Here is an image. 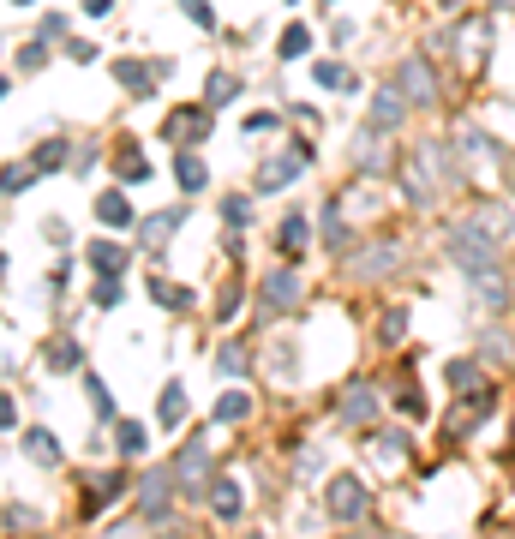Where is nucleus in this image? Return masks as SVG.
I'll return each instance as SVG.
<instances>
[{
    "mask_svg": "<svg viewBox=\"0 0 515 539\" xmlns=\"http://www.w3.org/2000/svg\"><path fill=\"white\" fill-rule=\"evenodd\" d=\"M114 78H120V84H126L138 102L150 96V66H132V60H120V66H114Z\"/></svg>",
    "mask_w": 515,
    "mask_h": 539,
    "instance_id": "nucleus-25",
    "label": "nucleus"
},
{
    "mask_svg": "<svg viewBox=\"0 0 515 539\" xmlns=\"http://www.w3.org/2000/svg\"><path fill=\"white\" fill-rule=\"evenodd\" d=\"M294 300H300V276H294V270L264 276V306H270V312H288Z\"/></svg>",
    "mask_w": 515,
    "mask_h": 539,
    "instance_id": "nucleus-7",
    "label": "nucleus"
},
{
    "mask_svg": "<svg viewBox=\"0 0 515 539\" xmlns=\"http://www.w3.org/2000/svg\"><path fill=\"white\" fill-rule=\"evenodd\" d=\"M324 240H330V246H348V222H342V204H324Z\"/></svg>",
    "mask_w": 515,
    "mask_h": 539,
    "instance_id": "nucleus-31",
    "label": "nucleus"
},
{
    "mask_svg": "<svg viewBox=\"0 0 515 539\" xmlns=\"http://www.w3.org/2000/svg\"><path fill=\"white\" fill-rule=\"evenodd\" d=\"M246 132H276V114H246Z\"/></svg>",
    "mask_w": 515,
    "mask_h": 539,
    "instance_id": "nucleus-43",
    "label": "nucleus"
},
{
    "mask_svg": "<svg viewBox=\"0 0 515 539\" xmlns=\"http://www.w3.org/2000/svg\"><path fill=\"white\" fill-rule=\"evenodd\" d=\"M90 264H96V276H120V270L132 264V252H126L120 240H96V246H90Z\"/></svg>",
    "mask_w": 515,
    "mask_h": 539,
    "instance_id": "nucleus-10",
    "label": "nucleus"
},
{
    "mask_svg": "<svg viewBox=\"0 0 515 539\" xmlns=\"http://www.w3.org/2000/svg\"><path fill=\"white\" fill-rule=\"evenodd\" d=\"M96 306H102V312L120 306V276H102V282H96Z\"/></svg>",
    "mask_w": 515,
    "mask_h": 539,
    "instance_id": "nucleus-34",
    "label": "nucleus"
},
{
    "mask_svg": "<svg viewBox=\"0 0 515 539\" xmlns=\"http://www.w3.org/2000/svg\"><path fill=\"white\" fill-rule=\"evenodd\" d=\"M312 162V144H294V156H270L264 168H258V192H276V186H288L300 168Z\"/></svg>",
    "mask_w": 515,
    "mask_h": 539,
    "instance_id": "nucleus-6",
    "label": "nucleus"
},
{
    "mask_svg": "<svg viewBox=\"0 0 515 539\" xmlns=\"http://www.w3.org/2000/svg\"><path fill=\"white\" fill-rule=\"evenodd\" d=\"M396 90L414 96V108H432V102H438V84H432V72H426L420 54H408V60L396 66Z\"/></svg>",
    "mask_w": 515,
    "mask_h": 539,
    "instance_id": "nucleus-4",
    "label": "nucleus"
},
{
    "mask_svg": "<svg viewBox=\"0 0 515 539\" xmlns=\"http://www.w3.org/2000/svg\"><path fill=\"white\" fill-rule=\"evenodd\" d=\"M180 222H186V210H156V216L144 222V246L156 252V246H162V240H168V234H174Z\"/></svg>",
    "mask_w": 515,
    "mask_h": 539,
    "instance_id": "nucleus-14",
    "label": "nucleus"
},
{
    "mask_svg": "<svg viewBox=\"0 0 515 539\" xmlns=\"http://www.w3.org/2000/svg\"><path fill=\"white\" fill-rule=\"evenodd\" d=\"M18 66L36 72V66H42V42H24V48H18Z\"/></svg>",
    "mask_w": 515,
    "mask_h": 539,
    "instance_id": "nucleus-40",
    "label": "nucleus"
},
{
    "mask_svg": "<svg viewBox=\"0 0 515 539\" xmlns=\"http://www.w3.org/2000/svg\"><path fill=\"white\" fill-rule=\"evenodd\" d=\"M234 90H240V78H234V72H210V90H204V96H210V108H222Z\"/></svg>",
    "mask_w": 515,
    "mask_h": 539,
    "instance_id": "nucleus-30",
    "label": "nucleus"
},
{
    "mask_svg": "<svg viewBox=\"0 0 515 539\" xmlns=\"http://www.w3.org/2000/svg\"><path fill=\"white\" fill-rule=\"evenodd\" d=\"M240 504H246V498H240V480H210V510H216L222 522H234Z\"/></svg>",
    "mask_w": 515,
    "mask_h": 539,
    "instance_id": "nucleus-11",
    "label": "nucleus"
},
{
    "mask_svg": "<svg viewBox=\"0 0 515 539\" xmlns=\"http://www.w3.org/2000/svg\"><path fill=\"white\" fill-rule=\"evenodd\" d=\"M24 450H30L42 468H54V462H60V450H54V432H24Z\"/></svg>",
    "mask_w": 515,
    "mask_h": 539,
    "instance_id": "nucleus-28",
    "label": "nucleus"
},
{
    "mask_svg": "<svg viewBox=\"0 0 515 539\" xmlns=\"http://www.w3.org/2000/svg\"><path fill=\"white\" fill-rule=\"evenodd\" d=\"M174 486H180V480H174L168 468L150 474V480L138 486V516H144V522H168V510H174Z\"/></svg>",
    "mask_w": 515,
    "mask_h": 539,
    "instance_id": "nucleus-3",
    "label": "nucleus"
},
{
    "mask_svg": "<svg viewBox=\"0 0 515 539\" xmlns=\"http://www.w3.org/2000/svg\"><path fill=\"white\" fill-rule=\"evenodd\" d=\"M30 180H36V168H6V198H18Z\"/></svg>",
    "mask_w": 515,
    "mask_h": 539,
    "instance_id": "nucleus-36",
    "label": "nucleus"
},
{
    "mask_svg": "<svg viewBox=\"0 0 515 539\" xmlns=\"http://www.w3.org/2000/svg\"><path fill=\"white\" fill-rule=\"evenodd\" d=\"M276 240H282V252H288V258H300V252H306V216L294 210V216L282 222V234H276Z\"/></svg>",
    "mask_w": 515,
    "mask_h": 539,
    "instance_id": "nucleus-26",
    "label": "nucleus"
},
{
    "mask_svg": "<svg viewBox=\"0 0 515 539\" xmlns=\"http://www.w3.org/2000/svg\"><path fill=\"white\" fill-rule=\"evenodd\" d=\"M498 6H510V12H515V0H498Z\"/></svg>",
    "mask_w": 515,
    "mask_h": 539,
    "instance_id": "nucleus-45",
    "label": "nucleus"
},
{
    "mask_svg": "<svg viewBox=\"0 0 515 539\" xmlns=\"http://www.w3.org/2000/svg\"><path fill=\"white\" fill-rule=\"evenodd\" d=\"M222 216L240 228V222H252V204H246V198H228V204H222Z\"/></svg>",
    "mask_w": 515,
    "mask_h": 539,
    "instance_id": "nucleus-39",
    "label": "nucleus"
},
{
    "mask_svg": "<svg viewBox=\"0 0 515 539\" xmlns=\"http://www.w3.org/2000/svg\"><path fill=\"white\" fill-rule=\"evenodd\" d=\"M186 6V18L198 24V30H216V12H210V0H180Z\"/></svg>",
    "mask_w": 515,
    "mask_h": 539,
    "instance_id": "nucleus-33",
    "label": "nucleus"
},
{
    "mask_svg": "<svg viewBox=\"0 0 515 539\" xmlns=\"http://www.w3.org/2000/svg\"><path fill=\"white\" fill-rule=\"evenodd\" d=\"M312 78H318L324 90H354V72H348L342 60H318V66H312Z\"/></svg>",
    "mask_w": 515,
    "mask_h": 539,
    "instance_id": "nucleus-21",
    "label": "nucleus"
},
{
    "mask_svg": "<svg viewBox=\"0 0 515 539\" xmlns=\"http://www.w3.org/2000/svg\"><path fill=\"white\" fill-rule=\"evenodd\" d=\"M60 150H66V144H42V150H36V168H60V162H66Z\"/></svg>",
    "mask_w": 515,
    "mask_h": 539,
    "instance_id": "nucleus-41",
    "label": "nucleus"
},
{
    "mask_svg": "<svg viewBox=\"0 0 515 539\" xmlns=\"http://www.w3.org/2000/svg\"><path fill=\"white\" fill-rule=\"evenodd\" d=\"M156 420H162L168 432L186 420V390H180V384H168V390H162V402H156Z\"/></svg>",
    "mask_w": 515,
    "mask_h": 539,
    "instance_id": "nucleus-19",
    "label": "nucleus"
},
{
    "mask_svg": "<svg viewBox=\"0 0 515 539\" xmlns=\"http://www.w3.org/2000/svg\"><path fill=\"white\" fill-rule=\"evenodd\" d=\"M96 216H102L108 228H132V204H126L120 192H102V198H96Z\"/></svg>",
    "mask_w": 515,
    "mask_h": 539,
    "instance_id": "nucleus-17",
    "label": "nucleus"
},
{
    "mask_svg": "<svg viewBox=\"0 0 515 539\" xmlns=\"http://www.w3.org/2000/svg\"><path fill=\"white\" fill-rule=\"evenodd\" d=\"M450 390H456V396L480 390V366H474V360H450Z\"/></svg>",
    "mask_w": 515,
    "mask_h": 539,
    "instance_id": "nucleus-27",
    "label": "nucleus"
},
{
    "mask_svg": "<svg viewBox=\"0 0 515 539\" xmlns=\"http://www.w3.org/2000/svg\"><path fill=\"white\" fill-rule=\"evenodd\" d=\"M372 408H378V396H372L366 384H354V390L342 396V420H372Z\"/></svg>",
    "mask_w": 515,
    "mask_h": 539,
    "instance_id": "nucleus-23",
    "label": "nucleus"
},
{
    "mask_svg": "<svg viewBox=\"0 0 515 539\" xmlns=\"http://www.w3.org/2000/svg\"><path fill=\"white\" fill-rule=\"evenodd\" d=\"M48 366H54V372H72V366H84V348H78L72 336H54V342H48Z\"/></svg>",
    "mask_w": 515,
    "mask_h": 539,
    "instance_id": "nucleus-18",
    "label": "nucleus"
},
{
    "mask_svg": "<svg viewBox=\"0 0 515 539\" xmlns=\"http://www.w3.org/2000/svg\"><path fill=\"white\" fill-rule=\"evenodd\" d=\"M396 408H402L408 420H426V396H414V390H402V396H396Z\"/></svg>",
    "mask_w": 515,
    "mask_h": 539,
    "instance_id": "nucleus-38",
    "label": "nucleus"
},
{
    "mask_svg": "<svg viewBox=\"0 0 515 539\" xmlns=\"http://www.w3.org/2000/svg\"><path fill=\"white\" fill-rule=\"evenodd\" d=\"M174 174H180V192H204V162H198V150H192V144L174 156Z\"/></svg>",
    "mask_w": 515,
    "mask_h": 539,
    "instance_id": "nucleus-13",
    "label": "nucleus"
},
{
    "mask_svg": "<svg viewBox=\"0 0 515 539\" xmlns=\"http://www.w3.org/2000/svg\"><path fill=\"white\" fill-rule=\"evenodd\" d=\"M204 132H210V102H204V108H174V114L162 120V138H168V144H198Z\"/></svg>",
    "mask_w": 515,
    "mask_h": 539,
    "instance_id": "nucleus-5",
    "label": "nucleus"
},
{
    "mask_svg": "<svg viewBox=\"0 0 515 539\" xmlns=\"http://www.w3.org/2000/svg\"><path fill=\"white\" fill-rule=\"evenodd\" d=\"M402 330H408V312H402V306H390V312H384V330H378V336H384V342H396Z\"/></svg>",
    "mask_w": 515,
    "mask_h": 539,
    "instance_id": "nucleus-35",
    "label": "nucleus"
},
{
    "mask_svg": "<svg viewBox=\"0 0 515 539\" xmlns=\"http://www.w3.org/2000/svg\"><path fill=\"white\" fill-rule=\"evenodd\" d=\"M210 366H216L222 378H240V372H246V348H240V342H222V348L210 354Z\"/></svg>",
    "mask_w": 515,
    "mask_h": 539,
    "instance_id": "nucleus-22",
    "label": "nucleus"
},
{
    "mask_svg": "<svg viewBox=\"0 0 515 539\" xmlns=\"http://www.w3.org/2000/svg\"><path fill=\"white\" fill-rule=\"evenodd\" d=\"M84 12H90V18H102V12H114V0H84Z\"/></svg>",
    "mask_w": 515,
    "mask_h": 539,
    "instance_id": "nucleus-44",
    "label": "nucleus"
},
{
    "mask_svg": "<svg viewBox=\"0 0 515 539\" xmlns=\"http://www.w3.org/2000/svg\"><path fill=\"white\" fill-rule=\"evenodd\" d=\"M474 222H480L492 240H504V234L515 228V216H510V210H498V204H480V210H474Z\"/></svg>",
    "mask_w": 515,
    "mask_h": 539,
    "instance_id": "nucleus-24",
    "label": "nucleus"
},
{
    "mask_svg": "<svg viewBox=\"0 0 515 539\" xmlns=\"http://www.w3.org/2000/svg\"><path fill=\"white\" fill-rule=\"evenodd\" d=\"M150 300H156L162 312H186V306H192V294H186L180 282H168V276H156V282H150Z\"/></svg>",
    "mask_w": 515,
    "mask_h": 539,
    "instance_id": "nucleus-15",
    "label": "nucleus"
},
{
    "mask_svg": "<svg viewBox=\"0 0 515 539\" xmlns=\"http://www.w3.org/2000/svg\"><path fill=\"white\" fill-rule=\"evenodd\" d=\"M402 114H408V102H402L396 90H378V96H372V132H390V126H402Z\"/></svg>",
    "mask_w": 515,
    "mask_h": 539,
    "instance_id": "nucleus-9",
    "label": "nucleus"
},
{
    "mask_svg": "<svg viewBox=\"0 0 515 539\" xmlns=\"http://www.w3.org/2000/svg\"><path fill=\"white\" fill-rule=\"evenodd\" d=\"M246 408H252V402L234 390V396H222V402H216V420H222V426H234V420H246Z\"/></svg>",
    "mask_w": 515,
    "mask_h": 539,
    "instance_id": "nucleus-32",
    "label": "nucleus"
},
{
    "mask_svg": "<svg viewBox=\"0 0 515 539\" xmlns=\"http://www.w3.org/2000/svg\"><path fill=\"white\" fill-rule=\"evenodd\" d=\"M84 390H90V402H96V414H102V420H108V414H114V402H108V384H102V378H90V384H84Z\"/></svg>",
    "mask_w": 515,
    "mask_h": 539,
    "instance_id": "nucleus-37",
    "label": "nucleus"
},
{
    "mask_svg": "<svg viewBox=\"0 0 515 539\" xmlns=\"http://www.w3.org/2000/svg\"><path fill=\"white\" fill-rule=\"evenodd\" d=\"M12 6H30V0H12Z\"/></svg>",
    "mask_w": 515,
    "mask_h": 539,
    "instance_id": "nucleus-46",
    "label": "nucleus"
},
{
    "mask_svg": "<svg viewBox=\"0 0 515 539\" xmlns=\"http://www.w3.org/2000/svg\"><path fill=\"white\" fill-rule=\"evenodd\" d=\"M306 48H312V30H306V24H288V30H282V60H300Z\"/></svg>",
    "mask_w": 515,
    "mask_h": 539,
    "instance_id": "nucleus-29",
    "label": "nucleus"
},
{
    "mask_svg": "<svg viewBox=\"0 0 515 539\" xmlns=\"http://www.w3.org/2000/svg\"><path fill=\"white\" fill-rule=\"evenodd\" d=\"M240 312V288H222V300H216V318H234Z\"/></svg>",
    "mask_w": 515,
    "mask_h": 539,
    "instance_id": "nucleus-42",
    "label": "nucleus"
},
{
    "mask_svg": "<svg viewBox=\"0 0 515 539\" xmlns=\"http://www.w3.org/2000/svg\"><path fill=\"white\" fill-rule=\"evenodd\" d=\"M174 480H180L186 492H198V480H204V438H198V444H186V456H180Z\"/></svg>",
    "mask_w": 515,
    "mask_h": 539,
    "instance_id": "nucleus-16",
    "label": "nucleus"
},
{
    "mask_svg": "<svg viewBox=\"0 0 515 539\" xmlns=\"http://www.w3.org/2000/svg\"><path fill=\"white\" fill-rule=\"evenodd\" d=\"M132 150H138V144L126 138V144H120V156H114V174H120L126 186H138V180H150V162H144V156H132Z\"/></svg>",
    "mask_w": 515,
    "mask_h": 539,
    "instance_id": "nucleus-12",
    "label": "nucleus"
},
{
    "mask_svg": "<svg viewBox=\"0 0 515 539\" xmlns=\"http://www.w3.org/2000/svg\"><path fill=\"white\" fill-rule=\"evenodd\" d=\"M366 510H372V492H366V480H354V474L330 480V516H336V522H360Z\"/></svg>",
    "mask_w": 515,
    "mask_h": 539,
    "instance_id": "nucleus-2",
    "label": "nucleus"
},
{
    "mask_svg": "<svg viewBox=\"0 0 515 539\" xmlns=\"http://www.w3.org/2000/svg\"><path fill=\"white\" fill-rule=\"evenodd\" d=\"M450 258H456L468 276H486V270H498V240H492L480 222H462V228H450Z\"/></svg>",
    "mask_w": 515,
    "mask_h": 539,
    "instance_id": "nucleus-1",
    "label": "nucleus"
},
{
    "mask_svg": "<svg viewBox=\"0 0 515 539\" xmlns=\"http://www.w3.org/2000/svg\"><path fill=\"white\" fill-rule=\"evenodd\" d=\"M120 492H126V474H96V480L84 486V516H96V510H102V504H114Z\"/></svg>",
    "mask_w": 515,
    "mask_h": 539,
    "instance_id": "nucleus-8",
    "label": "nucleus"
},
{
    "mask_svg": "<svg viewBox=\"0 0 515 539\" xmlns=\"http://www.w3.org/2000/svg\"><path fill=\"white\" fill-rule=\"evenodd\" d=\"M114 450H120V456H144V450H150L144 426H138V420H120V426H114Z\"/></svg>",
    "mask_w": 515,
    "mask_h": 539,
    "instance_id": "nucleus-20",
    "label": "nucleus"
}]
</instances>
